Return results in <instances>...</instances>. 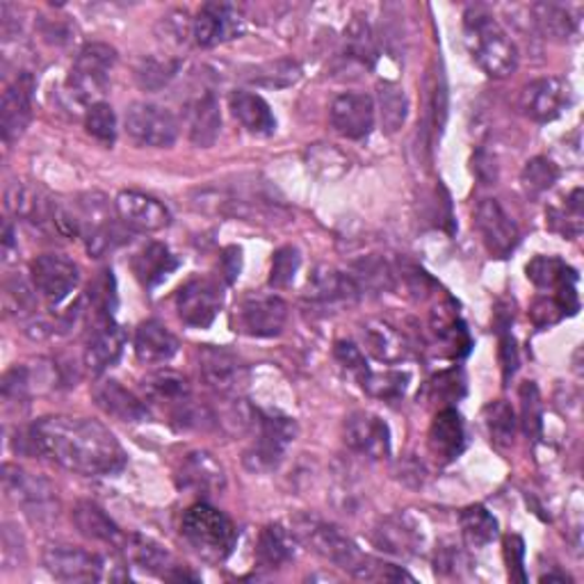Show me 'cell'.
<instances>
[{"label": "cell", "mask_w": 584, "mask_h": 584, "mask_svg": "<svg viewBox=\"0 0 584 584\" xmlns=\"http://www.w3.org/2000/svg\"><path fill=\"white\" fill-rule=\"evenodd\" d=\"M25 441L34 452L85 478H107L126 466V452L115 434L92 418H40L28 429Z\"/></svg>", "instance_id": "cell-1"}, {"label": "cell", "mask_w": 584, "mask_h": 584, "mask_svg": "<svg viewBox=\"0 0 584 584\" xmlns=\"http://www.w3.org/2000/svg\"><path fill=\"white\" fill-rule=\"evenodd\" d=\"M302 541H306L317 555L336 564L358 580H414L409 573L399 571L393 564H384L365 555L361 548L336 525L320 519H300L298 530Z\"/></svg>", "instance_id": "cell-2"}, {"label": "cell", "mask_w": 584, "mask_h": 584, "mask_svg": "<svg viewBox=\"0 0 584 584\" xmlns=\"http://www.w3.org/2000/svg\"><path fill=\"white\" fill-rule=\"evenodd\" d=\"M463 42L470 58L489 79H507L517 71L519 53L504 28L484 8H468L463 14Z\"/></svg>", "instance_id": "cell-3"}, {"label": "cell", "mask_w": 584, "mask_h": 584, "mask_svg": "<svg viewBox=\"0 0 584 584\" xmlns=\"http://www.w3.org/2000/svg\"><path fill=\"white\" fill-rule=\"evenodd\" d=\"M180 534L192 551L208 564H219L231 557L238 543V530L225 511L208 502L192 504L180 521Z\"/></svg>", "instance_id": "cell-4"}, {"label": "cell", "mask_w": 584, "mask_h": 584, "mask_svg": "<svg viewBox=\"0 0 584 584\" xmlns=\"http://www.w3.org/2000/svg\"><path fill=\"white\" fill-rule=\"evenodd\" d=\"M255 441L244 455V463L251 472H270L277 470L288 452V448L295 444L300 434L298 423L279 416L255 409Z\"/></svg>", "instance_id": "cell-5"}, {"label": "cell", "mask_w": 584, "mask_h": 584, "mask_svg": "<svg viewBox=\"0 0 584 584\" xmlns=\"http://www.w3.org/2000/svg\"><path fill=\"white\" fill-rule=\"evenodd\" d=\"M115 62V49H109L107 44H87L73 62L66 79V94L71 103L87 107L98 103L109 85V71H113Z\"/></svg>", "instance_id": "cell-6"}, {"label": "cell", "mask_w": 584, "mask_h": 584, "mask_svg": "<svg viewBox=\"0 0 584 584\" xmlns=\"http://www.w3.org/2000/svg\"><path fill=\"white\" fill-rule=\"evenodd\" d=\"M46 571L60 582H101V580H126L119 573L122 566H109V562L81 545L55 543L44 551Z\"/></svg>", "instance_id": "cell-7"}, {"label": "cell", "mask_w": 584, "mask_h": 584, "mask_svg": "<svg viewBox=\"0 0 584 584\" xmlns=\"http://www.w3.org/2000/svg\"><path fill=\"white\" fill-rule=\"evenodd\" d=\"M124 128L135 144L149 149H167L178 139V119L167 107L146 101L133 103L126 109Z\"/></svg>", "instance_id": "cell-8"}, {"label": "cell", "mask_w": 584, "mask_h": 584, "mask_svg": "<svg viewBox=\"0 0 584 584\" xmlns=\"http://www.w3.org/2000/svg\"><path fill=\"white\" fill-rule=\"evenodd\" d=\"M199 377L222 397H240L249 382L247 365L227 347L206 345L199 350Z\"/></svg>", "instance_id": "cell-9"}, {"label": "cell", "mask_w": 584, "mask_h": 584, "mask_svg": "<svg viewBox=\"0 0 584 584\" xmlns=\"http://www.w3.org/2000/svg\"><path fill=\"white\" fill-rule=\"evenodd\" d=\"M222 285L208 277H195L176 292V313L182 324L192 328H208L222 311Z\"/></svg>", "instance_id": "cell-10"}, {"label": "cell", "mask_w": 584, "mask_h": 584, "mask_svg": "<svg viewBox=\"0 0 584 584\" xmlns=\"http://www.w3.org/2000/svg\"><path fill=\"white\" fill-rule=\"evenodd\" d=\"M288 306L277 295H249L233 311L236 332L251 338H272L283 332Z\"/></svg>", "instance_id": "cell-11"}, {"label": "cell", "mask_w": 584, "mask_h": 584, "mask_svg": "<svg viewBox=\"0 0 584 584\" xmlns=\"http://www.w3.org/2000/svg\"><path fill=\"white\" fill-rule=\"evenodd\" d=\"M34 290L51 304H62L81 283V268L64 253H44L30 265Z\"/></svg>", "instance_id": "cell-12"}, {"label": "cell", "mask_w": 584, "mask_h": 584, "mask_svg": "<svg viewBox=\"0 0 584 584\" xmlns=\"http://www.w3.org/2000/svg\"><path fill=\"white\" fill-rule=\"evenodd\" d=\"M571 105V87L560 79H539L532 81L521 90L519 109L521 113L536 122L548 124L555 122L564 115V109Z\"/></svg>", "instance_id": "cell-13"}, {"label": "cell", "mask_w": 584, "mask_h": 584, "mask_svg": "<svg viewBox=\"0 0 584 584\" xmlns=\"http://www.w3.org/2000/svg\"><path fill=\"white\" fill-rule=\"evenodd\" d=\"M474 229L480 231L482 242L496 259H507L521 242V231L514 219L496 199H484L474 208Z\"/></svg>", "instance_id": "cell-14"}, {"label": "cell", "mask_w": 584, "mask_h": 584, "mask_svg": "<svg viewBox=\"0 0 584 584\" xmlns=\"http://www.w3.org/2000/svg\"><path fill=\"white\" fill-rule=\"evenodd\" d=\"M115 210L119 215V222L135 233H158L171 225L169 210L154 197L124 190L115 199Z\"/></svg>", "instance_id": "cell-15"}, {"label": "cell", "mask_w": 584, "mask_h": 584, "mask_svg": "<svg viewBox=\"0 0 584 584\" xmlns=\"http://www.w3.org/2000/svg\"><path fill=\"white\" fill-rule=\"evenodd\" d=\"M242 17L233 6L227 3H206L192 19V36L204 49L231 42L238 34H242Z\"/></svg>", "instance_id": "cell-16"}, {"label": "cell", "mask_w": 584, "mask_h": 584, "mask_svg": "<svg viewBox=\"0 0 584 584\" xmlns=\"http://www.w3.org/2000/svg\"><path fill=\"white\" fill-rule=\"evenodd\" d=\"M328 119H332L336 133L347 139L368 137L375 128V101L368 94L345 92L334 98Z\"/></svg>", "instance_id": "cell-17"}, {"label": "cell", "mask_w": 584, "mask_h": 584, "mask_svg": "<svg viewBox=\"0 0 584 584\" xmlns=\"http://www.w3.org/2000/svg\"><path fill=\"white\" fill-rule=\"evenodd\" d=\"M345 444L361 457L386 459L390 455V429L371 411H354L345 420Z\"/></svg>", "instance_id": "cell-18"}, {"label": "cell", "mask_w": 584, "mask_h": 584, "mask_svg": "<svg viewBox=\"0 0 584 584\" xmlns=\"http://www.w3.org/2000/svg\"><path fill=\"white\" fill-rule=\"evenodd\" d=\"M373 541L384 553H390L395 557H414L423 551L425 534L414 517L390 514L377 523Z\"/></svg>", "instance_id": "cell-19"}, {"label": "cell", "mask_w": 584, "mask_h": 584, "mask_svg": "<svg viewBox=\"0 0 584 584\" xmlns=\"http://www.w3.org/2000/svg\"><path fill=\"white\" fill-rule=\"evenodd\" d=\"M124 347H126V334L115 322V317L92 322L85 345V365L94 375H103L122 358Z\"/></svg>", "instance_id": "cell-20"}, {"label": "cell", "mask_w": 584, "mask_h": 584, "mask_svg": "<svg viewBox=\"0 0 584 584\" xmlns=\"http://www.w3.org/2000/svg\"><path fill=\"white\" fill-rule=\"evenodd\" d=\"M176 482L180 489L195 493H219L227 487V474L222 463H219L210 452L192 450L182 455L176 468Z\"/></svg>", "instance_id": "cell-21"}, {"label": "cell", "mask_w": 584, "mask_h": 584, "mask_svg": "<svg viewBox=\"0 0 584 584\" xmlns=\"http://www.w3.org/2000/svg\"><path fill=\"white\" fill-rule=\"evenodd\" d=\"M32 92H34V81L30 73H21V76L6 90L3 103H0V131H3L6 144L17 142L30 126Z\"/></svg>", "instance_id": "cell-22"}, {"label": "cell", "mask_w": 584, "mask_h": 584, "mask_svg": "<svg viewBox=\"0 0 584 584\" xmlns=\"http://www.w3.org/2000/svg\"><path fill=\"white\" fill-rule=\"evenodd\" d=\"M92 397L103 414L113 416L122 423H144L152 416L146 401L139 399L135 393H131L117 379H101L98 384H94Z\"/></svg>", "instance_id": "cell-23"}, {"label": "cell", "mask_w": 584, "mask_h": 584, "mask_svg": "<svg viewBox=\"0 0 584 584\" xmlns=\"http://www.w3.org/2000/svg\"><path fill=\"white\" fill-rule=\"evenodd\" d=\"M3 484L8 496L17 500L28 514H49V509L53 504V489L46 480L25 472L19 466L6 463Z\"/></svg>", "instance_id": "cell-24"}, {"label": "cell", "mask_w": 584, "mask_h": 584, "mask_svg": "<svg viewBox=\"0 0 584 584\" xmlns=\"http://www.w3.org/2000/svg\"><path fill=\"white\" fill-rule=\"evenodd\" d=\"M6 206L17 219H23V222H30L34 227H53L55 199H51L42 188L14 180L8 186Z\"/></svg>", "instance_id": "cell-25"}, {"label": "cell", "mask_w": 584, "mask_h": 584, "mask_svg": "<svg viewBox=\"0 0 584 584\" xmlns=\"http://www.w3.org/2000/svg\"><path fill=\"white\" fill-rule=\"evenodd\" d=\"M229 107H231V115L242 124L247 133L259 135V137L274 135L277 117L272 113L270 103L261 94L236 90L229 96Z\"/></svg>", "instance_id": "cell-26"}, {"label": "cell", "mask_w": 584, "mask_h": 584, "mask_svg": "<svg viewBox=\"0 0 584 584\" xmlns=\"http://www.w3.org/2000/svg\"><path fill=\"white\" fill-rule=\"evenodd\" d=\"M427 444L431 455L441 463L455 461L466 448V429L461 416L455 409L438 411L429 427Z\"/></svg>", "instance_id": "cell-27"}, {"label": "cell", "mask_w": 584, "mask_h": 584, "mask_svg": "<svg viewBox=\"0 0 584 584\" xmlns=\"http://www.w3.org/2000/svg\"><path fill=\"white\" fill-rule=\"evenodd\" d=\"M122 555L126 557L128 564L139 566L149 573H158L167 580H174L176 573L180 571L178 564H174L171 555L165 551L160 543H156L149 536H142V534H126L124 543L119 545Z\"/></svg>", "instance_id": "cell-28"}, {"label": "cell", "mask_w": 584, "mask_h": 584, "mask_svg": "<svg viewBox=\"0 0 584 584\" xmlns=\"http://www.w3.org/2000/svg\"><path fill=\"white\" fill-rule=\"evenodd\" d=\"M222 131V113H219V101L212 92L199 94L188 105V133L190 142L199 149H210Z\"/></svg>", "instance_id": "cell-29"}, {"label": "cell", "mask_w": 584, "mask_h": 584, "mask_svg": "<svg viewBox=\"0 0 584 584\" xmlns=\"http://www.w3.org/2000/svg\"><path fill=\"white\" fill-rule=\"evenodd\" d=\"M133 274L135 279L144 285V288H156L160 285L171 272H176L180 268V261L176 255L169 251V247H165L163 242H152L142 247L131 261Z\"/></svg>", "instance_id": "cell-30"}, {"label": "cell", "mask_w": 584, "mask_h": 584, "mask_svg": "<svg viewBox=\"0 0 584 584\" xmlns=\"http://www.w3.org/2000/svg\"><path fill=\"white\" fill-rule=\"evenodd\" d=\"M306 298L322 304L347 302L358 298V283L354 281V277L341 270L320 265L306 281Z\"/></svg>", "instance_id": "cell-31"}, {"label": "cell", "mask_w": 584, "mask_h": 584, "mask_svg": "<svg viewBox=\"0 0 584 584\" xmlns=\"http://www.w3.org/2000/svg\"><path fill=\"white\" fill-rule=\"evenodd\" d=\"M135 354L142 363H167L178 352V341L158 320H146L135 328Z\"/></svg>", "instance_id": "cell-32"}, {"label": "cell", "mask_w": 584, "mask_h": 584, "mask_svg": "<svg viewBox=\"0 0 584 584\" xmlns=\"http://www.w3.org/2000/svg\"><path fill=\"white\" fill-rule=\"evenodd\" d=\"M363 345L373 358L388 365H395L409 356V345L405 336H401L393 324L382 320H373L363 326Z\"/></svg>", "instance_id": "cell-33"}, {"label": "cell", "mask_w": 584, "mask_h": 584, "mask_svg": "<svg viewBox=\"0 0 584 584\" xmlns=\"http://www.w3.org/2000/svg\"><path fill=\"white\" fill-rule=\"evenodd\" d=\"M73 523H76L79 532L85 534L92 541L115 545L119 551V545L124 543V532L119 525L109 519L105 511L92 502H81L76 509H73Z\"/></svg>", "instance_id": "cell-34"}, {"label": "cell", "mask_w": 584, "mask_h": 584, "mask_svg": "<svg viewBox=\"0 0 584 584\" xmlns=\"http://www.w3.org/2000/svg\"><path fill=\"white\" fill-rule=\"evenodd\" d=\"M295 557V541L281 525H268L255 541V562L263 569H281Z\"/></svg>", "instance_id": "cell-35"}, {"label": "cell", "mask_w": 584, "mask_h": 584, "mask_svg": "<svg viewBox=\"0 0 584 584\" xmlns=\"http://www.w3.org/2000/svg\"><path fill=\"white\" fill-rule=\"evenodd\" d=\"M530 12H532L534 25L539 28L541 34L548 36V40L569 42L571 36H575V32H577V19H573L564 6L534 3L530 8Z\"/></svg>", "instance_id": "cell-36"}, {"label": "cell", "mask_w": 584, "mask_h": 584, "mask_svg": "<svg viewBox=\"0 0 584 584\" xmlns=\"http://www.w3.org/2000/svg\"><path fill=\"white\" fill-rule=\"evenodd\" d=\"M461 534L468 548H487L498 539V521L482 504H470L459 517Z\"/></svg>", "instance_id": "cell-37"}, {"label": "cell", "mask_w": 584, "mask_h": 584, "mask_svg": "<svg viewBox=\"0 0 584 584\" xmlns=\"http://www.w3.org/2000/svg\"><path fill=\"white\" fill-rule=\"evenodd\" d=\"M528 279L539 290H557L564 283L577 281V274L571 265H566L557 255H534V259L525 268Z\"/></svg>", "instance_id": "cell-38"}, {"label": "cell", "mask_w": 584, "mask_h": 584, "mask_svg": "<svg viewBox=\"0 0 584 584\" xmlns=\"http://www.w3.org/2000/svg\"><path fill=\"white\" fill-rule=\"evenodd\" d=\"M358 382L363 386V390L384 399V401H395L399 397H405L409 384H411V375L405 371H386V373H375L371 368H365L358 375Z\"/></svg>", "instance_id": "cell-39"}, {"label": "cell", "mask_w": 584, "mask_h": 584, "mask_svg": "<svg viewBox=\"0 0 584 584\" xmlns=\"http://www.w3.org/2000/svg\"><path fill=\"white\" fill-rule=\"evenodd\" d=\"M345 58L361 66H373L377 60V40L371 23L356 17L345 32Z\"/></svg>", "instance_id": "cell-40"}, {"label": "cell", "mask_w": 584, "mask_h": 584, "mask_svg": "<svg viewBox=\"0 0 584 584\" xmlns=\"http://www.w3.org/2000/svg\"><path fill=\"white\" fill-rule=\"evenodd\" d=\"M434 332L455 356H463L470 352V336L466 332V324L461 322L455 309H436L434 311Z\"/></svg>", "instance_id": "cell-41"}, {"label": "cell", "mask_w": 584, "mask_h": 584, "mask_svg": "<svg viewBox=\"0 0 584 584\" xmlns=\"http://www.w3.org/2000/svg\"><path fill=\"white\" fill-rule=\"evenodd\" d=\"M484 425L489 431L491 444L500 450H507L514 446L517 436V416L504 399H496L484 409Z\"/></svg>", "instance_id": "cell-42"}, {"label": "cell", "mask_w": 584, "mask_h": 584, "mask_svg": "<svg viewBox=\"0 0 584 584\" xmlns=\"http://www.w3.org/2000/svg\"><path fill=\"white\" fill-rule=\"evenodd\" d=\"M180 71V62L174 58H144L135 69V81L144 92H160L167 87Z\"/></svg>", "instance_id": "cell-43"}, {"label": "cell", "mask_w": 584, "mask_h": 584, "mask_svg": "<svg viewBox=\"0 0 584 584\" xmlns=\"http://www.w3.org/2000/svg\"><path fill=\"white\" fill-rule=\"evenodd\" d=\"M302 79V66L295 60H277L255 66L251 71V76H247L249 83L259 87H270V90H285L292 87Z\"/></svg>", "instance_id": "cell-44"}, {"label": "cell", "mask_w": 584, "mask_h": 584, "mask_svg": "<svg viewBox=\"0 0 584 584\" xmlns=\"http://www.w3.org/2000/svg\"><path fill=\"white\" fill-rule=\"evenodd\" d=\"M379 115L382 126L388 135L397 133L407 122L409 115V98L399 85L395 83H382L379 85Z\"/></svg>", "instance_id": "cell-45"}, {"label": "cell", "mask_w": 584, "mask_h": 584, "mask_svg": "<svg viewBox=\"0 0 584 584\" xmlns=\"http://www.w3.org/2000/svg\"><path fill=\"white\" fill-rule=\"evenodd\" d=\"M560 180V167L543 156L525 163L521 171V188L530 199H539Z\"/></svg>", "instance_id": "cell-46"}, {"label": "cell", "mask_w": 584, "mask_h": 584, "mask_svg": "<svg viewBox=\"0 0 584 584\" xmlns=\"http://www.w3.org/2000/svg\"><path fill=\"white\" fill-rule=\"evenodd\" d=\"M85 131L92 135L96 142L113 146L117 142V115L109 103L98 101L87 107L85 113Z\"/></svg>", "instance_id": "cell-47"}, {"label": "cell", "mask_w": 584, "mask_h": 584, "mask_svg": "<svg viewBox=\"0 0 584 584\" xmlns=\"http://www.w3.org/2000/svg\"><path fill=\"white\" fill-rule=\"evenodd\" d=\"M309 167L322 178H338L350 169V160L332 144H313L309 149Z\"/></svg>", "instance_id": "cell-48"}, {"label": "cell", "mask_w": 584, "mask_h": 584, "mask_svg": "<svg viewBox=\"0 0 584 584\" xmlns=\"http://www.w3.org/2000/svg\"><path fill=\"white\" fill-rule=\"evenodd\" d=\"M302 268V253L298 247L285 244L274 251L272 255V268H270V285L272 288H285L295 281L298 272Z\"/></svg>", "instance_id": "cell-49"}, {"label": "cell", "mask_w": 584, "mask_h": 584, "mask_svg": "<svg viewBox=\"0 0 584 584\" xmlns=\"http://www.w3.org/2000/svg\"><path fill=\"white\" fill-rule=\"evenodd\" d=\"M3 304L10 315L17 317H34V298L32 288L23 277H10L6 281V292H3Z\"/></svg>", "instance_id": "cell-50"}, {"label": "cell", "mask_w": 584, "mask_h": 584, "mask_svg": "<svg viewBox=\"0 0 584 584\" xmlns=\"http://www.w3.org/2000/svg\"><path fill=\"white\" fill-rule=\"evenodd\" d=\"M521 423H523V431L530 438H536L543 427V405L534 382H525L521 386Z\"/></svg>", "instance_id": "cell-51"}, {"label": "cell", "mask_w": 584, "mask_h": 584, "mask_svg": "<svg viewBox=\"0 0 584 584\" xmlns=\"http://www.w3.org/2000/svg\"><path fill=\"white\" fill-rule=\"evenodd\" d=\"M498 336H500V365H502V377L504 382H509L511 377L517 375L519 371V347H517V338L511 336L509 332V313L504 315V320L498 315Z\"/></svg>", "instance_id": "cell-52"}, {"label": "cell", "mask_w": 584, "mask_h": 584, "mask_svg": "<svg viewBox=\"0 0 584 584\" xmlns=\"http://www.w3.org/2000/svg\"><path fill=\"white\" fill-rule=\"evenodd\" d=\"M3 399L8 405H28L30 399V373L23 365H17L3 377Z\"/></svg>", "instance_id": "cell-53"}, {"label": "cell", "mask_w": 584, "mask_h": 584, "mask_svg": "<svg viewBox=\"0 0 584 584\" xmlns=\"http://www.w3.org/2000/svg\"><path fill=\"white\" fill-rule=\"evenodd\" d=\"M569 313L564 311V306L557 302V298H539L532 309H530V317L539 328H548L557 324L560 320H564Z\"/></svg>", "instance_id": "cell-54"}, {"label": "cell", "mask_w": 584, "mask_h": 584, "mask_svg": "<svg viewBox=\"0 0 584 584\" xmlns=\"http://www.w3.org/2000/svg\"><path fill=\"white\" fill-rule=\"evenodd\" d=\"M523 557H525V543L519 534H509L504 539V560L509 566V577L525 582V569H523Z\"/></svg>", "instance_id": "cell-55"}, {"label": "cell", "mask_w": 584, "mask_h": 584, "mask_svg": "<svg viewBox=\"0 0 584 584\" xmlns=\"http://www.w3.org/2000/svg\"><path fill=\"white\" fill-rule=\"evenodd\" d=\"M336 358L345 365L347 371H352L356 375H361L365 368H368V363H365L363 352L356 345L345 343V341H338L336 343Z\"/></svg>", "instance_id": "cell-56"}, {"label": "cell", "mask_w": 584, "mask_h": 584, "mask_svg": "<svg viewBox=\"0 0 584 584\" xmlns=\"http://www.w3.org/2000/svg\"><path fill=\"white\" fill-rule=\"evenodd\" d=\"M463 377L459 371H450V373H444L441 377H436L434 382V390L438 393V397H448V399H455L459 395H463Z\"/></svg>", "instance_id": "cell-57"}, {"label": "cell", "mask_w": 584, "mask_h": 584, "mask_svg": "<svg viewBox=\"0 0 584 584\" xmlns=\"http://www.w3.org/2000/svg\"><path fill=\"white\" fill-rule=\"evenodd\" d=\"M472 171H474V176H478L484 182V186H491V182L498 180L496 160L491 156H487L484 152H480L478 156L472 158Z\"/></svg>", "instance_id": "cell-58"}, {"label": "cell", "mask_w": 584, "mask_h": 584, "mask_svg": "<svg viewBox=\"0 0 584 584\" xmlns=\"http://www.w3.org/2000/svg\"><path fill=\"white\" fill-rule=\"evenodd\" d=\"M222 265H225V274H227V281H236V277L240 274V265H242V251L238 247H229L225 249V255H222Z\"/></svg>", "instance_id": "cell-59"}, {"label": "cell", "mask_w": 584, "mask_h": 584, "mask_svg": "<svg viewBox=\"0 0 584 584\" xmlns=\"http://www.w3.org/2000/svg\"><path fill=\"white\" fill-rule=\"evenodd\" d=\"M17 251H19V244L14 240V229H12L10 222H6V229H3V255H6L8 263L14 259Z\"/></svg>", "instance_id": "cell-60"}]
</instances>
